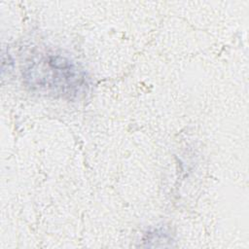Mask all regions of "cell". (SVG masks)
<instances>
[{
	"instance_id": "cell-1",
	"label": "cell",
	"mask_w": 249,
	"mask_h": 249,
	"mask_svg": "<svg viewBox=\"0 0 249 249\" xmlns=\"http://www.w3.org/2000/svg\"><path fill=\"white\" fill-rule=\"evenodd\" d=\"M28 85L41 91L62 96L77 95L85 87L84 72L69 59L47 54L33 60L26 69Z\"/></svg>"
}]
</instances>
